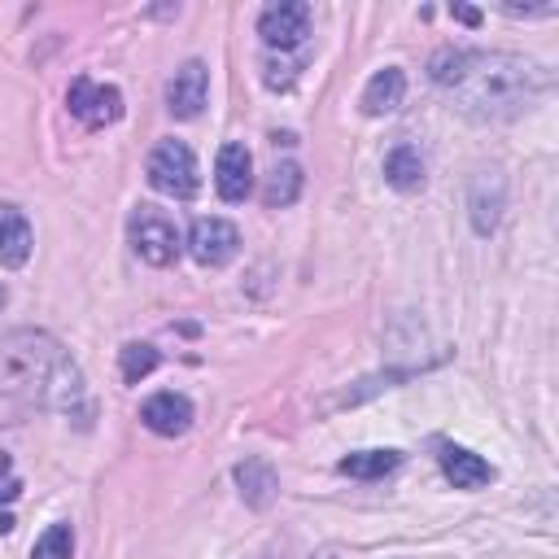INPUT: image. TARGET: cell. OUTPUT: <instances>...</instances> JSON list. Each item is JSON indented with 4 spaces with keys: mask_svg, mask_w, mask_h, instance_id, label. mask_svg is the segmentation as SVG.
I'll return each mask as SVG.
<instances>
[{
    "mask_svg": "<svg viewBox=\"0 0 559 559\" xmlns=\"http://www.w3.org/2000/svg\"><path fill=\"white\" fill-rule=\"evenodd\" d=\"M144 428H153L157 437H183L192 428V402L183 393H153L140 406Z\"/></svg>",
    "mask_w": 559,
    "mask_h": 559,
    "instance_id": "obj_10",
    "label": "cell"
},
{
    "mask_svg": "<svg viewBox=\"0 0 559 559\" xmlns=\"http://www.w3.org/2000/svg\"><path fill=\"white\" fill-rule=\"evenodd\" d=\"M31 258V223L17 205H0V266H22Z\"/></svg>",
    "mask_w": 559,
    "mask_h": 559,
    "instance_id": "obj_13",
    "label": "cell"
},
{
    "mask_svg": "<svg viewBox=\"0 0 559 559\" xmlns=\"http://www.w3.org/2000/svg\"><path fill=\"white\" fill-rule=\"evenodd\" d=\"M205 96H210V70H205V61H183L175 74H170V83H166V109H170V118H197L201 109H205Z\"/></svg>",
    "mask_w": 559,
    "mask_h": 559,
    "instance_id": "obj_8",
    "label": "cell"
},
{
    "mask_svg": "<svg viewBox=\"0 0 559 559\" xmlns=\"http://www.w3.org/2000/svg\"><path fill=\"white\" fill-rule=\"evenodd\" d=\"M397 463H402L397 450H358V454H345L336 463V472L341 476H354V480H380V476L397 472Z\"/></svg>",
    "mask_w": 559,
    "mask_h": 559,
    "instance_id": "obj_15",
    "label": "cell"
},
{
    "mask_svg": "<svg viewBox=\"0 0 559 559\" xmlns=\"http://www.w3.org/2000/svg\"><path fill=\"white\" fill-rule=\"evenodd\" d=\"M546 87V74L511 52H463V70L459 83L450 92H459L463 114L480 118V122H498L520 114L537 92Z\"/></svg>",
    "mask_w": 559,
    "mask_h": 559,
    "instance_id": "obj_2",
    "label": "cell"
},
{
    "mask_svg": "<svg viewBox=\"0 0 559 559\" xmlns=\"http://www.w3.org/2000/svg\"><path fill=\"white\" fill-rule=\"evenodd\" d=\"M118 367H122V380H144L153 367H157V349L153 345H144V341H131V345H122V354H118Z\"/></svg>",
    "mask_w": 559,
    "mask_h": 559,
    "instance_id": "obj_20",
    "label": "cell"
},
{
    "mask_svg": "<svg viewBox=\"0 0 559 559\" xmlns=\"http://www.w3.org/2000/svg\"><path fill=\"white\" fill-rule=\"evenodd\" d=\"M0 393L44 411H74L83 402V376L48 332L17 328L0 336Z\"/></svg>",
    "mask_w": 559,
    "mask_h": 559,
    "instance_id": "obj_1",
    "label": "cell"
},
{
    "mask_svg": "<svg viewBox=\"0 0 559 559\" xmlns=\"http://www.w3.org/2000/svg\"><path fill=\"white\" fill-rule=\"evenodd\" d=\"M297 192H301V166H297V162H275L271 175H266L262 201H266L271 210H284V205L297 201Z\"/></svg>",
    "mask_w": 559,
    "mask_h": 559,
    "instance_id": "obj_16",
    "label": "cell"
},
{
    "mask_svg": "<svg viewBox=\"0 0 559 559\" xmlns=\"http://www.w3.org/2000/svg\"><path fill=\"white\" fill-rule=\"evenodd\" d=\"M236 249H240V231H236L227 218H218V214L197 218V223L188 227V253H192L201 266H227V262L236 258Z\"/></svg>",
    "mask_w": 559,
    "mask_h": 559,
    "instance_id": "obj_7",
    "label": "cell"
},
{
    "mask_svg": "<svg viewBox=\"0 0 559 559\" xmlns=\"http://www.w3.org/2000/svg\"><path fill=\"white\" fill-rule=\"evenodd\" d=\"M258 35H262L266 48H280V52L301 48L306 35H310V9H306L301 0H275V4L262 9Z\"/></svg>",
    "mask_w": 559,
    "mask_h": 559,
    "instance_id": "obj_6",
    "label": "cell"
},
{
    "mask_svg": "<svg viewBox=\"0 0 559 559\" xmlns=\"http://www.w3.org/2000/svg\"><path fill=\"white\" fill-rule=\"evenodd\" d=\"M441 472L454 489H480V485L493 480V467L480 454L463 450V445H441Z\"/></svg>",
    "mask_w": 559,
    "mask_h": 559,
    "instance_id": "obj_11",
    "label": "cell"
},
{
    "mask_svg": "<svg viewBox=\"0 0 559 559\" xmlns=\"http://www.w3.org/2000/svg\"><path fill=\"white\" fill-rule=\"evenodd\" d=\"M384 179H389L397 192L424 188V157H419V148H415V144L389 148V157H384Z\"/></svg>",
    "mask_w": 559,
    "mask_h": 559,
    "instance_id": "obj_14",
    "label": "cell"
},
{
    "mask_svg": "<svg viewBox=\"0 0 559 559\" xmlns=\"http://www.w3.org/2000/svg\"><path fill=\"white\" fill-rule=\"evenodd\" d=\"M236 480H240V489H245V498H249L253 507H262V502L271 498V489H275V472H271L266 463H258V459L240 463V467H236Z\"/></svg>",
    "mask_w": 559,
    "mask_h": 559,
    "instance_id": "obj_18",
    "label": "cell"
},
{
    "mask_svg": "<svg viewBox=\"0 0 559 559\" xmlns=\"http://www.w3.org/2000/svg\"><path fill=\"white\" fill-rule=\"evenodd\" d=\"M66 105L92 131H100V127H109V122L122 118V92L114 83H96V79H74Z\"/></svg>",
    "mask_w": 559,
    "mask_h": 559,
    "instance_id": "obj_5",
    "label": "cell"
},
{
    "mask_svg": "<svg viewBox=\"0 0 559 559\" xmlns=\"http://www.w3.org/2000/svg\"><path fill=\"white\" fill-rule=\"evenodd\" d=\"M454 17H459V22H467V26H476V22H480V13H476V9H467V4H454Z\"/></svg>",
    "mask_w": 559,
    "mask_h": 559,
    "instance_id": "obj_21",
    "label": "cell"
},
{
    "mask_svg": "<svg viewBox=\"0 0 559 559\" xmlns=\"http://www.w3.org/2000/svg\"><path fill=\"white\" fill-rule=\"evenodd\" d=\"M214 188L223 201H245L249 188H253V157L245 144H223L218 148V162H214Z\"/></svg>",
    "mask_w": 559,
    "mask_h": 559,
    "instance_id": "obj_9",
    "label": "cell"
},
{
    "mask_svg": "<svg viewBox=\"0 0 559 559\" xmlns=\"http://www.w3.org/2000/svg\"><path fill=\"white\" fill-rule=\"evenodd\" d=\"M127 236H131V249L148 266H170L179 258V227L157 205H135L127 218Z\"/></svg>",
    "mask_w": 559,
    "mask_h": 559,
    "instance_id": "obj_3",
    "label": "cell"
},
{
    "mask_svg": "<svg viewBox=\"0 0 559 559\" xmlns=\"http://www.w3.org/2000/svg\"><path fill=\"white\" fill-rule=\"evenodd\" d=\"M74 555V533H70V524H48L39 537H35V546H31V559H70Z\"/></svg>",
    "mask_w": 559,
    "mask_h": 559,
    "instance_id": "obj_19",
    "label": "cell"
},
{
    "mask_svg": "<svg viewBox=\"0 0 559 559\" xmlns=\"http://www.w3.org/2000/svg\"><path fill=\"white\" fill-rule=\"evenodd\" d=\"M402 96H406V74H402L397 66H384V70H376V74L367 79V87H362V114H371V118L393 114V109L402 105Z\"/></svg>",
    "mask_w": 559,
    "mask_h": 559,
    "instance_id": "obj_12",
    "label": "cell"
},
{
    "mask_svg": "<svg viewBox=\"0 0 559 559\" xmlns=\"http://www.w3.org/2000/svg\"><path fill=\"white\" fill-rule=\"evenodd\" d=\"M467 205H472V227H476L480 236H489V231L498 227V214H502V179L493 183V192H489V197L480 192V179H476V183H472V201H467Z\"/></svg>",
    "mask_w": 559,
    "mask_h": 559,
    "instance_id": "obj_17",
    "label": "cell"
},
{
    "mask_svg": "<svg viewBox=\"0 0 559 559\" xmlns=\"http://www.w3.org/2000/svg\"><path fill=\"white\" fill-rule=\"evenodd\" d=\"M148 183L162 192V197H175V201H188L201 183L197 175V157L183 140H162L153 153H148Z\"/></svg>",
    "mask_w": 559,
    "mask_h": 559,
    "instance_id": "obj_4",
    "label": "cell"
}]
</instances>
